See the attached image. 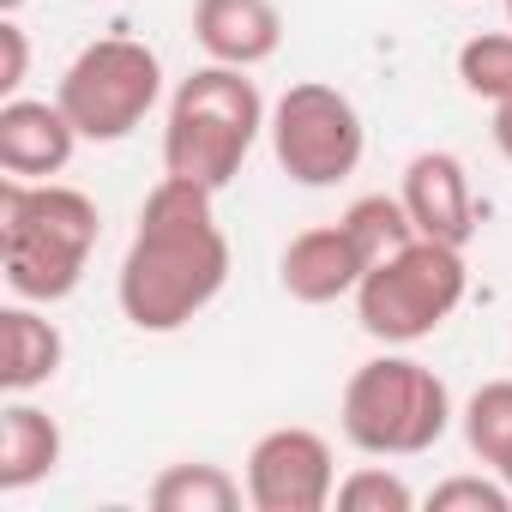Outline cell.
Here are the masks:
<instances>
[{"instance_id":"cell-1","label":"cell","mask_w":512,"mask_h":512,"mask_svg":"<svg viewBox=\"0 0 512 512\" xmlns=\"http://www.w3.org/2000/svg\"><path fill=\"white\" fill-rule=\"evenodd\" d=\"M229 284V235L217 223V193L163 175L133 223L127 260L115 272V302L133 332L169 338L199 320Z\"/></svg>"},{"instance_id":"cell-20","label":"cell","mask_w":512,"mask_h":512,"mask_svg":"<svg viewBox=\"0 0 512 512\" xmlns=\"http://www.w3.org/2000/svg\"><path fill=\"white\" fill-rule=\"evenodd\" d=\"M434 512H512V488L488 470V476H446L428 488Z\"/></svg>"},{"instance_id":"cell-3","label":"cell","mask_w":512,"mask_h":512,"mask_svg":"<svg viewBox=\"0 0 512 512\" xmlns=\"http://www.w3.org/2000/svg\"><path fill=\"white\" fill-rule=\"evenodd\" d=\"M272 109L260 97V85L247 79V67H193L175 97H169V115H163V175H181V181H199L211 193H223L247 151L260 145Z\"/></svg>"},{"instance_id":"cell-16","label":"cell","mask_w":512,"mask_h":512,"mask_svg":"<svg viewBox=\"0 0 512 512\" xmlns=\"http://www.w3.org/2000/svg\"><path fill=\"white\" fill-rule=\"evenodd\" d=\"M458 422H464V446H470V458H482V470L506 476V470H512V380H488V386H476Z\"/></svg>"},{"instance_id":"cell-4","label":"cell","mask_w":512,"mask_h":512,"mask_svg":"<svg viewBox=\"0 0 512 512\" xmlns=\"http://www.w3.org/2000/svg\"><path fill=\"white\" fill-rule=\"evenodd\" d=\"M452 416L458 410H452L446 380L404 350L362 362L338 398V428L368 458H422L446 440Z\"/></svg>"},{"instance_id":"cell-22","label":"cell","mask_w":512,"mask_h":512,"mask_svg":"<svg viewBox=\"0 0 512 512\" xmlns=\"http://www.w3.org/2000/svg\"><path fill=\"white\" fill-rule=\"evenodd\" d=\"M494 145H500V157L512 163V103H500V109H494Z\"/></svg>"},{"instance_id":"cell-11","label":"cell","mask_w":512,"mask_h":512,"mask_svg":"<svg viewBox=\"0 0 512 512\" xmlns=\"http://www.w3.org/2000/svg\"><path fill=\"white\" fill-rule=\"evenodd\" d=\"M79 151V127L61 103L43 97H7L0 103V169L19 181H55Z\"/></svg>"},{"instance_id":"cell-13","label":"cell","mask_w":512,"mask_h":512,"mask_svg":"<svg viewBox=\"0 0 512 512\" xmlns=\"http://www.w3.org/2000/svg\"><path fill=\"white\" fill-rule=\"evenodd\" d=\"M61 362H67V338L49 314H37V302L0 308V386H7V398H31L61 374Z\"/></svg>"},{"instance_id":"cell-24","label":"cell","mask_w":512,"mask_h":512,"mask_svg":"<svg viewBox=\"0 0 512 512\" xmlns=\"http://www.w3.org/2000/svg\"><path fill=\"white\" fill-rule=\"evenodd\" d=\"M506 25H512V0H506Z\"/></svg>"},{"instance_id":"cell-15","label":"cell","mask_w":512,"mask_h":512,"mask_svg":"<svg viewBox=\"0 0 512 512\" xmlns=\"http://www.w3.org/2000/svg\"><path fill=\"white\" fill-rule=\"evenodd\" d=\"M241 494H247V482H235L223 464L187 458L151 482V512H235Z\"/></svg>"},{"instance_id":"cell-6","label":"cell","mask_w":512,"mask_h":512,"mask_svg":"<svg viewBox=\"0 0 512 512\" xmlns=\"http://www.w3.org/2000/svg\"><path fill=\"white\" fill-rule=\"evenodd\" d=\"M157 97H163V61L139 37H97V43H85L67 61L61 85H55V103L67 109V121L91 145H115L133 127H145Z\"/></svg>"},{"instance_id":"cell-12","label":"cell","mask_w":512,"mask_h":512,"mask_svg":"<svg viewBox=\"0 0 512 512\" xmlns=\"http://www.w3.org/2000/svg\"><path fill=\"white\" fill-rule=\"evenodd\" d=\"M193 43L217 67H266L284 49L278 0H193Z\"/></svg>"},{"instance_id":"cell-2","label":"cell","mask_w":512,"mask_h":512,"mask_svg":"<svg viewBox=\"0 0 512 512\" xmlns=\"http://www.w3.org/2000/svg\"><path fill=\"white\" fill-rule=\"evenodd\" d=\"M103 217L85 187L67 181H0V272L19 302L55 308L85 284Z\"/></svg>"},{"instance_id":"cell-10","label":"cell","mask_w":512,"mask_h":512,"mask_svg":"<svg viewBox=\"0 0 512 512\" xmlns=\"http://www.w3.org/2000/svg\"><path fill=\"white\" fill-rule=\"evenodd\" d=\"M368 278V253L356 247V235L338 223H320V229H302L284 260H278V284L290 302H308V308H326V302H344L356 296V284Z\"/></svg>"},{"instance_id":"cell-9","label":"cell","mask_w":512,"mask_h":512,"mask_svg":"<svg viewBox=\"0 0 512 512\" xmlns=\"http://www.w3.org/2000/svg\"><path fill=\"white\" fill-rule=\"evenodd\" d=\"M416 235L446 241V247H470L476 235V193H470V169L452 151H416L404 163V187H398Z\"/></svg>"},{"instance_id":"cell-14","label":"cell","mask_w":512,"mask_h":512,"mask_svg":"<svg viewBox=\"0 0 512 512\" xmlns=\"http://www.w3.org/2000/svg\"><path fill=\"white\" fill-rule=\"evenodd\" d=\"M61 422L31 398H7L0 410V494H25L61 470Z\"/></svg>"},{"instance_id":"cell-8","label":"cell","mask_w":512,"mask_h":512,"mask_svg":"<svg viewBox=\"0 0 512 512\" xmlns=\"http://www.w3.org/2000/svg\"><path fill=\"white\" fill-rule=\"evenodd\" d=\"M247 506L253 512H326L338 500V458L320 428H272L247 452Z\"/></svg>"},{"instance_id":"cell-17","label":"cell","mask_w":512,"mask_h":512,"mask_svg":"<svg viewBox=\"0 0 512 512\" xmlns=\"http://www.w3.org/2000/svg\"><path fill=\"white\" fill-rule=\"evenodd\" d=\"M344 229H350V235H356V247L368 253V272L386 260V253H398V247H410V241H416V223H410V211H404V199H398V193H362V199H350Z\"/></svg>"},{"instance_id":"cell-21","label":"cell","mask_w":512,"mask_h":512,"mask_svg":"<svg viewBox=\"0 0 512 512\" xmlns=\"http://www.w3.org/2000/svg\"><path fill=\"white\" fill-rule=\"evenodd\" d=\"M25 73H31V43H25L19 13H7L0 19V97H19Z\"/></svg>"},{"instance_id":"cell-23","label":"cell","mask_w":512,"mask_h":512,"mask_svg":"<svg viewBox=\"0 0 512 512\" xmlns=\"http://www.w3.org/2000/svg\"><path fill=\"white\" fill-rule=\"evenodd\" d=\"M25 7V0H0V13H19Z\"/></svg>"},{"instance_id":"cell-5","label":"cell","mask_w":512,"mask_h":512,"mask_svg":"<svg viewBox=\"0 0 512 512\" xmlns=\"http://www.w3.org/2000/svg\"><path fill=\"white\" fill-rule=\"evenodd\" d=\"M470 290V272H464V247H446V241H428L416 235L410 247L386 253V260L356 284V320L374 344L386 350H410L422 338H434L458 302Z\"/></svg>"},{"instance_id":"cell-7","label":"cell","mask_w":512,"mask_h":512,"mask_svg":"<svg viewBox=\"0 0 512 512\" xmlns=\"http://www.w3.org/2000/svg\"><path fill=\"white\" fill-rule=\"evenodd\" d=\"M266 139H272L278 169H284L296 187H338V181H350V175L362 169V151H368L362 109H356L338 85H326V79L290 85V91L272 103Z\"/></svg>"},{"instance_id":"cell-19","label":"cell","mask_w":512,"mask_h":512,"mask_svg":"<svg viewBox=\"0 0 512 512\" xmlns=\"http://www.w3.org/2000/svg\"><path fill=\"white\" fill-rule=\"evenodd\" d=\"M338 506L344 512H410L416 488L386 464H356L350 476H338Z\"/></svg>"},{"instance_id":"cell-18","label":"cell","mask_w":512,"mask_h":512,"mask_svg":"<svg viewBox=\"0 0 512 512\" xmlns=\"http://www.w3.org/2000/svg\"><path fill=\"white\" fill-rule=\"evenodd\" d=\"M458 85L482 103H512V31H476L458 49Z\"/></svg>"}]
</instances>
